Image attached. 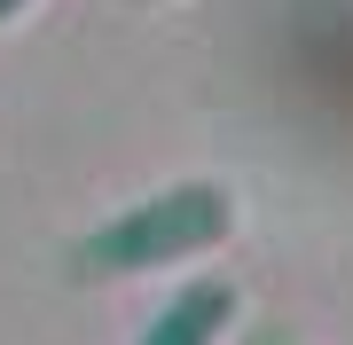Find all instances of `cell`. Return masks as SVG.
<instances>
[{"instance_id": "cell-4", "label": "cell", "mask_w": 353, "mask_h": 345, "mask_svg": "<svg viewBox=\"0 0 353 345\" xmlns=\"http://www.w3.org/2000/svg\"><path fill=\"white\" fill-rule=\"evenodd\" d=\"M32 8V0H0V24H16V16H24Z\"/></svg>"}, {"instance_id": "cell-3", "label": "cell", "mask_w": 353, "mask_h": 345, "mask_svg": "<svg viewBox=\"0 0 353 345\" xmlns=\"http://www.w3.org/2000/svg\"><path fill=\"white\" fill-rule=\"evenodd\" d=\"M252 345H299L290 330H252Z\"/></svg>"}, {"instance_id": "cell-2", "label": "cell", "mask_w": 353, "mask_h": 345, "mask_svg": "<svg viewBox=\"0 0 353 345\" xmlns=\"http://www.w3.org/2000/svg\"><path fill=\"white\" fill-rule=\"evenodd\" d=\"M228 322H236V282H220V275H196V282H181L165 306L141 322V337L134 345H220L228 337Z\"/></svg>"}, {"instance_id": "cell-1", "label": "cell", "mask_w": 353, "mask_h": 345, "mask_svg": "<svg viewBox=\"0 0 353 345\" xmlns=\"http://www.w3.org/2000/svg\"><path fill=\"white\" fill-rule=\"evenodd\" d=\"M236 236V196L220 180H173V189L141 196V205L110 212L102 228L79 236L71 267L87 282H118V275H165V267H189V259L220 251Z\"/></svg>"}]
</instances>
